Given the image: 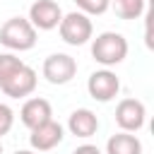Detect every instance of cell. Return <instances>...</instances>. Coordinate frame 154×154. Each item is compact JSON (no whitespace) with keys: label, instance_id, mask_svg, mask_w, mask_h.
<instances>
[{"label":"cell","instance_id":"4","mask_svg":"<svg viewBox=\"0 0 154 154\" xmlns=\"http://www.w3.org/2000/svg\"><path fill=\"white\" fill-rule=\"evenodd\" d=\"M41 72L51 84H67L77 75V60L67 53H51L43 60Z\"/></svg>","mask_w":154,"mask_h":154},{"label":"cell","instance_id":"9","mask_svg":"<svg viewBox=\"0 0 154 154\" xmlns=\"http://www.w3.org/2000/svg\"><path fill=\"white\" fill-rule=\"evenodd\" d=\"M19 120L22 125H26L29 130L53 120V108H51V101L48 99H41V96H34V99H26L22 111H19Z\"/></svg>","mask_w":154,"mask_h":154},{"label":"cell","instance_id":"5","mask_svg":"<svg viewBox=\"0 0 154 154\" xmlns=\"http://www.w3.org/2000/svg\"><path fill=\"white\" fill-rule=\"evenodd\" d=\"M147 120V108L140 99H123L116 106V125L120 132H137L144 128Z\"/></svg>","mask_w":154,"mask_h":154},{"label":"cell","instance_id":"18","mask_svg":"<svg viewBox=\"0 0 154 154\" xmlns=\"http://www.w3.org/2000/svg\"><path fill=\"white\" fill-rule=\"evenodd\" d=\"M14 154H36V152H34V149H17Z\"/></svg>","mask_w":154,"mask_h":154},{"label":"cell","instance_id":"17","mask_svg":"<svg viewBox=\"0 0 154 154\" xmlns=\"http://www.w3.org/2000/svg\"><path fill=\"white\" fill-rule=\"evenodd\" d=\"M72 154H101V149H99L96 144H79Z\"/></svg>","mask_w":154,"mask_h":154},{"label":"cell","instance_id":"15","mask_svg":"<svg viewBox=\"0 0 154 154\" xmlns=\"http://www.w3.org/2000/svg\"><path fill=\"white\" fill-rule=\"evenodd\" d=\"M108 2L111 0H75V5L79 7L82 14H103L108 10Z\"/></svg>","mask_w":154,"mask_h":154},{"label":"cell","instance_id":"8","mask_svg":"<svg viewBox=\"0 0 154 154\" xmlns=\"http://www.w3.org/2000/svg\"><path fill=\"white\" fill-rule=\"evenodd\" d=\"M26 19L31 22L34 29L51 31V29H55V26L60 24L63 10H60V5H58L55 0H36V2H31Z\"/></svg>","mask_w":154,"mask_h":154},{"label":"cell","instance_id":"2","mask_svg":"<svg viewBox=\"0 0 154 154\" xmlns=\"http://www.w3.org/2000/svg\"><path fill=\"white\" fill-rule=\"evenodd\" d=\"M0 43L10 51H31L36 46V29L26 17H10L0 26Z\"/></svg>","mask_w":154,"mask_h":154},{"label":"cell","instance_id":"11","mask_svg":"<svg viewBox=\"0 0 154 154\" xmlns=\"http://www.w3.org/2000/svg\"><path fill=\"white\" fill-rule=\"evenodd\" d=\"M67 130L75 135V137H82V140H89L91 135H96L99 130V118L94 111L89 108H77L70 113L67 118Z\"/></svg>","mask_w":154,"mask_h":154},{"label":"cell","instance_id":"6","mask_svg":"<svg viewBox=\"0 0 154 154\" xmlns=\"http://www.w3.org/2000/svg\"><path fill=\"white\" fill-rule=\"evenodd\" d=\"M87 91H89V96H91L94 101L106 103V101L116 99V94L120 91V79H118V75L111 72L108 67L96 70V72H91L89 79H87Z\"/></svg>","mask_w":154,"mask_h":154},{"label":"cell","instance_id":"13","mask_svg":"<svg viewBox=\"0 0 154 154\" xmlns=\"http://www.w3.org/2000/svg\"><path fill=\"white\" fill-rule=\"evenodd\" d=\"M108 7H113L120 19H140L144 14V0H111Z\"/></svg>","mask_w":154,"mask_h":154},{"label":"cell","instance_id":"14","mask_svg":"<svg viewBox=\"0 0 154 154\" xmlns=\"http://www.w3.org/2000/svg\"><path fill=\"white\" fill-rule=\"evenodd\" d=\"M22 65H24V63H22L14 53H0V84H2L10 75H14Z\"/></svg>","mask_w":154,"mask_h":154},{"label":"cell","instance_id":"3","mask_svg":"<svg viewBox=\"0 0 154 154\" xmlns=\"http://www.w3.org/2000/svg\"><path fill=\"white\" fill-rule=\"evenodd\" d=\"M58 31H60V38L67 46H84L94 36V24H91V19L87 14H82L77 10V12L63 14V19L58 24Z\"/></svg>","mask_w":154,"mask_h":154},{"label":"cell","instance_id":"1","mask_svg":"<svg viewBox=\"0 0 154 154\" xmlns=\"http://www.w3.org/2000/svg\"><path fill=\"white\" fill-rule=\"evenodd\" d=\"M125 55H128V41L118 31H103L91 41V58L103 67L123 63Z\"/></svg>","mask_w":154,"mask_h":154},{"label":"cell","instance_id":"10","mask_svg":"<svg viewBox=\"0 0 154 154\" xmlns=\"http://www.w3.org/2000/svg\"><path fill=\"white\" fill-rule=\"evenodd\" d=\"M63 137H65L63 125L55 123V120H48V123H43V125H38V128L31 130L29 144H31L34 152H48V149L58 147V144L63 142Z\"/></svg>","mask_w":154,"mask_h":154},{"label":"cell","instance_id":"7","mask_svg":"<svg viewBox=\"0 0 154 154\" xmlns=\"http://www.w3.org/2000/svg\"><path fill=\"white\" fill-rule=\"evenodd\" d=\"M36 84H38L36 70L29 67V65H22L14 75H10V77L0 84V89H2L5 96H10V99H24V96L34 94Z\"/></svg>","mask_w":154,"mask_h":154},{"label":"cell","instance_id":"12","mask_svg":"<svg viewBox=\"0 0 154 154\" xmlns=\"http://www.w3.org/2000/svg\"><path fill=\"white\" fill-rule=\"evenodd\" d=\"M106 154H142V142L132 132H116L106 142Z\"/></svg>","mask_w":154,"mask_h":154},{"label":"cell","instance_id":"19","mask_svg":"<svg viewBox=\"0 0 154 154\" xmlns=\"http://www.w3.org/2000/svg\"><path fill=\"white\" fill-rule=\"evenodd\" d=\"M0 154H2V142H0Z\"/></svg>","mask_w":154,"mask_h":154},{"label":"cell","instance_id":"16","mask_svg":"<svg viewBox=\"0 0 154 154\" xmlns=\"http://www.w3.org/2000/svg\"><path fill=\"white\" fill-rule=\"evenodd\" d=\"M12 123H14V113L7 103H0V137L7 135L12 130Z\"/></svg>","mask_w":154,"mask_h":154}]
</instances>
